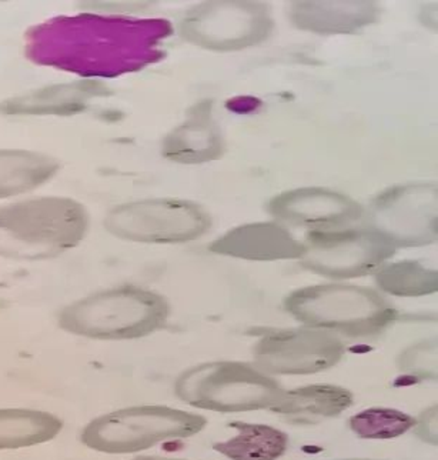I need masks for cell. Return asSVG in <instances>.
<instances>
[{
    "label": "cell",
    "mask_w": 438,
    "mask_h": 460,
    "mask_svg": "<svg viewBox=\"0 0 438 460\" xmlns=\"http://www.w3.org/2000/svg\"><path fill=\"white\" fill-rule=\"evenodd\" d=\"M89 229V213L67 198H38L0 209V256L42 261L76 248Z\"/></svg>",
    "instance_id": "6da1fadb"
},
{
    "label": "cell",
    "mask_w": 438,
    "mask_h": 460,
    "mask_svg": "<svg viewBox=\"0 0 438 460\" xmlns=\"http://www.w3.org/2000/svg\"><path fill=\"white\" fill-rule=\"evenodd\" d=\"M166 300L150 290L115 288L76 300L60 312V329L93 341H132L164 328Z\"/></svg>",
    "instance_id": "7a4b0ae2"
},
{
    "label": "cell",
    "mask_w": 438,
    "mask_h": 460,
    "mask_svg": "<svg viewBox=\"0 0 438 460\" xmlns=\"http://www.w3.org/2000/svg\"><path fill=\"white\" fill-rule=\"evenodd\" d=\"M296 321L319 331L337 332L348 338H372L389 328L397 312L369 288L321 285L304 288L285 300Z\"/></svg>",
    "instance_id": "3957f363"
},
{
    "label": "cell",
    "mask_w": 438,
    "mask_h": 460,
    "mask_svg": "<svg viewBox=\"0 0 438 460\" xmlns=\"http://www.w3.org/2000/svg\"><path fill=\"white\" fill-rule=\"evenodd\" d=\"M205 416L169 406H133L110 411L84 426L81 442L106 455L143 452L166 440L186 439L202 432Z\"/></svg>",
    "instance_id": "277c9868"
},
{
    "label": "cell",
    "mask_w": 438,
    "mask_h": 460,
    "mask_svg": "<svg viewBox=\"0 0 438 460\" xmlns=\"http://www.w3.org/2000/svg\"><path fill=\"white\" fill-rule=\"evenodd\" d=\"M282 385L241 362H209L185 370L174 384L183 403L220 413L270 409L283 394Z\"/></svg>",
    "instance_id": "5b68a950"
},
{
    "label": "cell",
    "mask_w": 438,
    "mask_h": 460,
    "mask_svg": "<svg viewBox=\"0 0 438 460\" xmlns=\"http://www.w3.org/2000/svg\"><path fill=\"white\" fill-rule=\"evenodd\" d=\"M105 227L113 236L142 243H180L210 227L207 213L180 200H143L109 212Z\"/></svg>",
    "instance_id": "8992f818"
},
{
    "label": "cell",
    "mask_w": 438,
    "mask_h": 460,
    "mask_svg": "<svg viewBox=\"0 0 438 460\" xmlns=\"http://www.w3.org/2000/svg\"><path fill=\"white\" fill-rule=\"evenodd\" d=\"M302 265L311 272L347 279L376 272L396 248L374 230L311 232L304 242Z\"/></svg>",
    "instance_id": "52a82bcc"
},
{
    "label": "cell",
    "mask_w": 438,
    "mask_h": 460,
    "mask_svg": "<svg viewBox=\"0 0 438 460\" xmlns=\"http://www.w3.org/2000/svg\"><path fill=\"white\" fill-rule=\"evenodd\" d=\"M340 339L319 329L270 332L253 349L254 362L268 375L319 374L336 367L345 358Z\"/></svg>",
    "instance_id": "ba28073f"
},
{
    "label": "cell",
    "mask_w": 438,
    "mask_h": 460,
    "mask_svg": "<svg viewBox=\"0 0 438 460\" xmlns=\"http://www.w3.org/2000/svg\"><path fill=\"white\" fill-rule=\"evenodd\" d=\"M374 232L396 246H421L437 237L435 190L399 189L386 193L372 208Z\"/></svg>",
    "instance_id": "9c48e42d"
},
{
    "label": "cell",
    "mask_w": 438,
    "mask_h": 460,
    "mask_svg": "<svg viewBox=\"0 0 438 460\" xmlns=\"http://www.w3.org/2000/svg\"><path fill=\"white\" fill-rule=\"evenodd\" d=\"M270 210L278 219L313 232H328L347 226L362 217L363 209L345 196L323 190H302L287 193L270 203Z\"/></svg>",
    "instance_id": "30bf717a"
},
{
    "label": "cell",
    "mask_w": 438,
    "mask_h": 460,
    "mask_svg": "<svg viewBox=\"0 0 438 460\" xmlns=\"http://www.w3.org/2000/svg\"><path fill=\"white\" fill-rule=\"evenodd\" d=\"M219 255L247 261H282L304 255V244L276 224H253L230 230L210 244Z\"/></svg>",
    "instance_id": "8fae6325"
},
{
    "label": "cell",
    "mask_w": 438,
    "mask_h": 460,
    "mask_svg": "<svg viewBox=\"0 0 438 460\" xmlns=\"http://www.w3.org/2000/svg\"><path fill=\"white\" fill-rule=\"evenodd\" d=\"M355 402L352 392L336 385H310L283 391L268 411L292 425H316L337 418Z\"/></svg>",
    "instance_id": "7c38bea8"
},
{
    "label": "cell",
    "mask_w": 438,
    "mask_h": 460,
    "mask_svg": "<svg viewBox=\"0 0 438 460\" xmlns=\"http://www.w3.org/2000/svg\"><path fill=\"white\" fill-rule=\"evenodd\" d=\"M63 420L36 409H0V450L26 449L60 435Z\"/></svg>",
    "instance_id": "4fadbf2b"
},
{
    "label": "cell",
    "mask_w": 438,
    "mask_h": 460,
    "mask_svg": "<svg viewBox=\"0 0 438 460\" xmlns=\"http://www.w3.org/2000/svg\"><path fill=\"white\" fill-rule=\"evenodd\" d=\"M237 435L215 443L213 449L230 460H277L289 447V436L272 426L232 422Z\"/></svg>",
    "instance_id": "5bb4252c"
},
{
    "label": "cell",
    "mask_w": 438,
    "mask_h": 460,
    "mask_svg": "<svg viewBox=\"0 0 438 460\" xmlns=\"http://www.w3.org/2000/svg\"><path fill=\"white\" fill-rule=\"evenodd\" d=\"M57 164L43 155L0 152V198L28 192L55 173Z\"/></svg>",
    "instance_id": "9a60e30c"
},
{
    "label": "cell",
    "mask_w": 438,
    "mask_h": 460,
    "mask_svg": "<svg viewBox=\"0 0 438 460\" xmlns=\"http://www.w3.org/2000/svg\"><path fill=\"white\" fill-rule=\"evenodd\" d=\"M377 283L396 296H421L437 292V272L416 261H400L379 269Z\"/></svg>",
    "instance_id": "2e32d148"
},
{
    "label": "cell",
    "mask_w": 438,
    "mask_h": 460,
    "mask_svg": "<svg viewBox=\"0 0 438 460\" xmlns=\"http://www.w3.org/2000/svg\"><path fill=\"white\" fill-rule=\"evenodd\" d=\"M350 429L362 439H394L417 426V419L396 409L372 408L350 419Z\"/></svg>",
    "instance_id": "e0dca14e"
},
{
    "label": "cell",
    "mask_w": 438,
    "mask_h": 460,
    "mask_svg": "<svg viewBox=\"0 0 438 460\" xmlns=\"http://www.w3.org/2000/svg\"><path fill=\"white\" fill-rule=\"evenodd\" d=\"M399 367L411 375H423V376H437V348L430 345L414 346L401 355L399 359Z\"/></svg>",
    "instance_id": "ac0fdd59"
},
{
    "label": "cell",
    "mask_w": 438,
    "mask_h": 460,
    "mask_svg": "<svg viewBox=\"0 0 438 460\" xmlns=\"http://www.w3.org/2000/svg\"><path fill=\"white\" fill-rule=\"evenodd\" d=\"M132 460H186V459H171V457H159V456H143Z\"/></svg>",
    "instance_id": "d6986e66"
},
{
    "label": "cell",
    "mask_w": 438,
    "mask_h": 460,
    "mask_svg": "<svg viewBox=\"0 0 438 460\" xmlns=\"http://www.w3.org/2000/svg\"><path fill=\"white\" fill-rule=\"evenodd\" d=\"M345 460H377V459H345Z\"/></svg>",
    "instance_id": "ffe728a7"
}]
</instances>
